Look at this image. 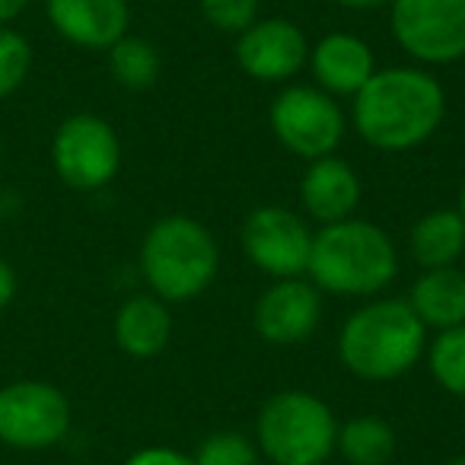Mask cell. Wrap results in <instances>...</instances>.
I'll return each instance as SVG.
<instances>
[{
  "label": "cell",
  "mask_w": 465,
  "mask_h": 465,
  "mask_svg": "<svg viewBox=\"0 0 465 465\" xmlns=\"http://www.w3.org/2000/svg\"><path fill=\"white\" fill-rule=\"evenodd\" d=\"M105 54H109V74L124 90L143 93L160 80V52L153 42L141 39V35H122Z\"/></svg>",
  "instance_id": "cell-20"
},
{
  "label": "cell",
  "mask_w": 465,
  "mask_h": 465,
  "mask_svg": "<svg viewBox=\"0 0 465 465\" xmlns=\"http://www.w3.org/2000/svg\"><path fill=\"white\" fill-rule=\"evenodd\" d=\"M392 35L418 64L465 58V0H392Z\"/></svg>",
  "instance_id": "cell-9"
},
{
  "label": "cell",
  "mask_w": 465,
  "mask_h": 465,
  "mask_svg": "<svg viewBox=\"0 0 465 465\" xmlns=\"http://www.w3.org/2000/svg\"><path fill=\"white\" fill-rule=\"evenodd\" d=\"M322 291L310 278H281L259 293L252 306V329L262 341L291 348L319 329Z\"/></svg>",
  "instance_id": "cell-11"
},
{
  "label": "cell",
  "mask_w": 465,
  "mask_h": 465,
  "mask_svg": "<svg viewBox=\"0 0 465 465\" xmlns=\"http://www.w3.org/2000/svg\"><path fill=\"white\" fill-rule=\"evenodd\" d=\"M335 440V411L303 389L274 392L255 418V446L272 465H325Z\"/></svg>",
  "instance_id": "cell-5"
},
{
  "label": "cell",
  "mask_w": 465,
  "mask_h": 465,
  "mask_svg": "<svg viewBox=\"0 0 465 465\" xmlns=\"http://www.w3.org/2000/svg\"><path fill=\"white\" fill-rule=\"evenodd\" d=\"M201 16L213 29L240 35L259 20V0H198Z\"/></svg>",
  "instance_id": "cell-24"
},
{
  "label": "cell",
  "mask_w": 465,
  "mask_h": 465,
  "mask_svg": "<svg viewBox=\"0 0 465 465\" xmlns=\"http://www.w3.org/2000/svg\"><path fill=\"white\" fill-rule=\"evenodd\" d=\"M124 465H194V459L173 446H143V450L131 452Z\"/></svg>",
  "instance_id": "cell-25"
},
{
  "label": "cell",
  "mask_w": 465,
  "mask_h": 465,
  "mask_svg": "<svg viewBox=\"0 0 465 465\" xmlns=\"http://www.w3.org/2000/svg\"><path fill=\"white\" fill-rule=\"evenodd\" d=\"M300 201L316 223H338L354 217L361 204V179L341 156H322L312 160L300 182Z\"/></svg>",
  "instance_id": "cell-15"
},
{
  "label": "cell",
  "mask_w": 465,
  "mask_h": 465,
  "mask_svg": "<svg viewBox=\"0 0 465 465\" xmlns=\"http://www.w3.org/2000/svg\"><path fill=\"white\" fill-rule=\"evenodd\" d=\"M236 61L242 74L259 84H284L310 61V42L291 20H255L246 33L236 35Z\"/></svg>",
  "instance_id": "cell-12"
},
{
  "label": "cell",
  "mask_w": 465,
  "mask_h": 465,
  "mask_svg": "<svg viewBox=\"0 0 465 465\" xmlns=\"http://www.w3.org/2000/svg\"><path fill=\"white\" fill-rule=\"evenodd\" d=\"M52 166L54 175L74 192H99L122 169V141L105 118L77 112L54 131Z\"/></svg>",
  "instance_id": "cell-8"
},
{
  "label": "cell",
  "mask_w": 465,
  "mask_h": 465,
  "mask_svg": "<svg viewBox=\"0 0 465 465\" xmlns=\"http://www.w3.org/2000/svg\"><path fill=\"white\" fill-rule=\"evenodd\" d=\"M446 465H465V452H462V456H456V459H450Z\"/></svg>",
  "instance_id": "cell-30"
},
{
  "label": "cell",
  "mask_w": 465,
  "mask_h": 465,
  "mask_svg": "<svg viewBox=\"0 0 465 465\" xmlns=\"http://www.w3.org/2000/svg\"><path fill=\"white\" fill-rule=\"evenodd\" d=\"M456 211L462 213V220H465V182H462V188H459V204H456Z\"/></svg>",
  "instance_id": "cell-29"
},
{
  "label": "cell",
  "mask_w": 465,
  "mask_h": 465,
  "mask_svg": "<svg viewBox=\"0 0 465 465\" xmlns=\"http://www.w3.org/2000/svg\"><path fill=\"white\" fill-rule=\"evenodd\" d=\"M71 399L48 380H14L0 386V443L42 452L71 433Z\"/></svg>",
  "instance_id": "cell-6"
},
{
  "label": "cell",
  "mask_w": 465,
  "mask_h": 465,
  "mask_svg": "<svg viewBox=\"0 0 465 465\" xmlns=\"http://www.w3.org/2000/svg\"><path fill=\"white\" fill-rule=\"evenodd\" d=\"M312 236L300 213L281 204L255 207L246 220H242L240 242L246 259L259 268L262 274H272L274 281L281 278H303L310 268L312 252Z\"/></svg>",
  "instance_id": "cell-10"
},
{
  "label": "cell",
  "mask_w": 465,
  "mask_h": 465,
  "mask_svg": "<svg viewBox=\"0 0 465 465\" xmlns=\"http://www.w3.org/2000/svg\"><path fill=\"white\" fill-rule=\"evenodd\" d=\"M399 274V252L382 226L370 220L325 223L312 236L306 278L335 297H376Z\"/></svg>",
  "instance_id": "cell-2"
},
{
  "label": "cell",
  "mask_w": 465,
  "mask_h": 465,
  "mask_svg": "<svg viewBox=\"0 0 465 465\" xmlns=\"http://www.w3.org/2000/svg\"><path fill=\"white\" fill-rule=\"evenodd\" d=\"M33 71V45L14 26H0V103L10 99Z\"/></svg>",
  "instance_id": "cell-22"
},
{
  "label": "cell",
  "mask_w": 465,
  "mask_h": 465,
  "mask_svg": "<svg viewBox=\"0 0 465 465\" xmlns=\"http://www.w3.org/2000/svg\"><path fill=\"white\" fill-rule=\"evenodd\" d=\"M16 291H20V278H16V268L10 265L4 255H0V312L7 310L16 300Z\"/></svg>",
  "instance_id": "cell-26"
},
{
  "label": "cell",
  "mask_w": 465,
  "mask_h": 465,
  "mask_svg": "<svg viewBox=\"0 0 465 465\" xmlns=\"http://www.w3.org/2000/svg\"><path fill=\"white\" fill-rule=\"evenodd\" d=\"M335 450L348 465H389L395 456V430L380 414H357L338 427Z\"/></svg>",
  "instance_id": "cell-19"
},
{
  "label": "cell",
  "mask_w": 465,
  "mask_h": 465,
  "mask_svg": "<svg viewBox=\"0 0 465 465\" xmlns=\"http://www.w3.org/2000/svg\"><path fill=\"white\" fill-rule=\"evenodd\" d=\"M112 338L118 351L134 361H150L163 354L173 338V312L153 293H134L115 310L112 319Z\"/></svg>",
  "instance_id": "cell-16"
},
{
  "label": "cell",
  "mask_w": 465,
  "mask_h": 465,
  "mask_svg": "<svg viewBox=\"0 0 465 465\" xmlns=\"http://www.w3.org/2000/svg\"><path fill=\"white\" fill-rule=\"evenodd\" d=\"M405 300L424 329L446 331L465 325V272L456 265L424 268Z\"/></svg>",
  "instance_id": "cell-17"
},
{
  "label": "cell",
  "mask_w": 465,
  "mask_h": 465,
  "mask_svg": "<svg viewBox=\"0 0 465 465\" xmlns=\"http://www.w3.org/2000/svg\"><path fill=\"white\" fill-rule=\"evenodd\" d=\"M335 4L344 10H380V7H389L392 0H335Z\"/></svg>",
  "instance_id": "cell-28"
},
{
  "label": "cell",
  "mask_w": 465,
  "mask_h": 465,
  "mask_svg": "<svg viewBox=\"0 0 465 465\" xmlns=\"http://www.w3.org/2000/svg\"><path fill=\"white\" fill-rule=\"evenodd\" d=\"M33 0H0V26H10L16 16L26 14V7Z\"/></svg>",
  "instance_id": "cell-27"
},
{
  "label": "cell",
  "mask_w": 465,
  "mask_h": 465,
  "mask_svg": "<svg viewBox=\"0 0 465 465\" xmlns=\"http://www.w3.org/2000/svg\"><path fill=\"white\" fill-rule=\"evenodd\" d=\"M310 71L319 90L329 96H351L376 74V54L361 35L329 33L310 48Z\"/></svg>",
  "instance_id": "cell-14"
},
{
  "label": "cell",
  "mask_w": 465,
  "mask_h": 465,
  "mask_svg": "<svg viewBox=\"0 0 465 465\" xmlns=\"http://www.w3.org/2000/svg\"><path fill=\"white\" fill-rule=\"evenodd\" d=\"M259 446L236 430L211 433L194 452V465H259Z\"/></svg>",
  "instance_id": "cell-23"
},
{
  "label": "cell",
  "mask_w": 465,
  "mask_h": 465,
  "mask_svg": "<svg viewBox=\"0 0 465 465\" xmlns=\"http://www.w3.org/2000/svg\"><path fill=\"white\" fill-rule=\"evenodd\" d=\"M427 367L443 392L465 399V325L437 331L427 348Z\"/></svg>",
  "instance_id": "cell-21"
},
{
  "label": "cell",
  "mask_w": 465,
  "mask_h": 465,
  "mask_svg": "<svg viewBox=\"0 0 465 465\" xmlns=\"http://www.w3.org/2000/svg\"><path fill=\"white\" fill-rule=\"evenodd\" d=\"M0 166H4V137H0Z\"/></svg>",
  "instance_id": "cell-31"
},
{
  "label": "cell",
  "mask_w": 465,
  "mask_h": 465,
  "mask_svg": "<svg viewBox=\"0 0 465 465\" xmlns=\"http://www.w3.org/2000/svg\"><path fill=\"white\" fill-rule=\"evenodd\" d=\"M268 122H272L281 147L306 163L335 153L344 141V131H348L344 112L335 103V96H329L319 86L303 84L284 86L274 96L272 109H268Z\"/></svg>",
  "instance_id": "cell-7"
},
{
  "label": "cell",
  "mask_w": 465,
  "mask_h": 465,
  "mask_svg": "<svg viewBox=\"0 0 465 465\" xmlns=\"http://www.w3.org/2000/svg\"><path fill=\"white\" fill-rule=\"evenodd\" d=\"M220 272V246L201 220L173 213L143 232L141 274L163 303H185L213 284Z\"/></svg>",
  "instance_id": "cell-4"
},
{
  "label": "cell",
  "mask_w": 465,
  "mask_h": 465,
  "mask_svg": "<svg viewBox=\"0 0 465 465\" xmlns=\"http://www.w3.org/2000/svg\"><path fill=\"white\" fill-rule=\"evenodd\" d=\"M446 115V93L424 67H382L351 105L354 131L376 150L401 153L437 134Z\"/></svg>",
  "instance_id": "cell-1"
},
{
  "label": "cell",
  "mask_w": 465,
  "mask_h": 465,
  "mask_svg": "<svg viewBox=\"0 0 465 465\" xmlns=\"http://www.w3.org/2000/svg\"><path fill=\"white\" fill-rule=\"evenodd\" d=\"M427 348V329L408 300L382 297L354 310L338 335V361L363 382L405 376Z\"/></svg>",
  "instance_id": "cell-3"
},
{
  "label": "cell",
  "mask_w": 465,
  "mask_h": 465,
  "mask_svg": "<svg viewBox=\"0 0 465 465\" xmlns=\"http://www.w3.org/2000/svg\"><path fill=\"white\" fill-rule=\"evenodd\" d=\"M408 249L420 268H450L465 252V220L456 207L430 211L411 226Z\"/></svg>",
  "instance_id": "cell-18"
},
{
  "label": "cell",
  "mask_w": 465,
  "mask_h": 465,
  "mask_svg": "<svg viewBox=\"0 0 465 465\" xmlns=\"http://www.w3.org/2000/svg\"><path fill=\"white\" fill-rule=\"evenodd\" d=\"M45 16L64 42L90 52H109L128 35V0H45Z\"/></svg>",
  "instance_id": "cell-13"
}]
</instances>
